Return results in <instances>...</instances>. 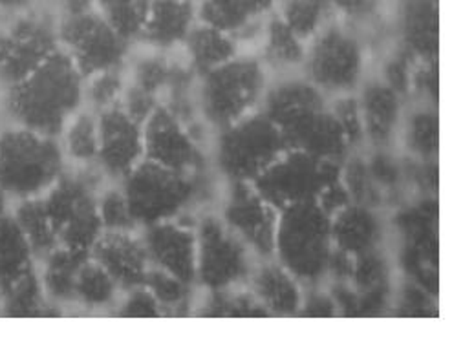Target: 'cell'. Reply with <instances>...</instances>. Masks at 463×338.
Returning a JSON list of instances; mask_svg holds the SVG:
<instances>
[{
  "mask_svg": "<svg viewBox=\"0 0 463 338\" xmlns=\"http://www.w3.org/2000/svg\"><path fill=\"white\" fill-rule=\"evenodd\" d=\"M85 107V77L59 48L26 79L0 92L6 125L59 137Z\"/></svg>",
  "mask_w": 463,
  "mask_h": 338,
  "instance_id": "cell-1",
  "label": "cell"
},
{
  "mask_svg": "<svg viewBox=\"0 0 463 338\" xmlns=\"http://www.w3.org/2000/svg\"><path fill=\"white\" fill-rule=\"evenodd\" d=\"M262 112L279 127L288 148L343 163L350 146L345 132L316 84L284 79L268 89Z\"/></svg>",
  "mask_w": 463,
  "mask_h": 338,
  "instance_id": "cell-2",
  "label": "cell"
},
{
  "mask_svg": "<svg viewBox=\"0 0 463 338\" xmlns=\"http://www.w3.org/2000/svg\"><path fill=\"white\" fill-rule=\"evenodd\" d=\"M119 187L137 227L184 220L214 192L209 171L178 173L146 159L119 182Z\"/></svg>",
  "mask_w": 463,
  "mask_h": 338,
  "instance_id": "cell-3",
  "label": "cell"
},
{
  "mask_svg": "<svg viewBox=\"0 0 463 338\" xmlns=\"http://www.w3.org/2000/svg\"><path fill=\"white\" fill-rule=\"evenodd\" d=\"M66 168L59 137L15 125L0 128V189L14 203L44 196Z\"/></svg>",
  "mask_w": 463,
  "mask_h": 338,
  "instance_id": "cell-4",
  "label": "cell"
},
{
  "mask_svg": "<svg viewBox=\"0 0 463 338\" xmlns=\"http://www.w3.org/2000/svg\"><path fill=\"white\" fill-rule=\"evenodd\" d=\"M107 178L94 166H68L57 183L44 194L43 203L61 247L92 252L103 234L99 192Z\"/></svg>",
  "mask_w": 463,
  "mask_h": 338,
  "instance_id": "cell-5",
  "label": "cell"
},
{
  "mask_svg": "<svg viewBox=\"0 0 463 338\" xmlns=\"http://www.w3.org/2000/svg\"><path fill=\"white\" fill-rule=\"evenodd\" d=\"M332 252V218L317 202L297 203L279 212L275 255L298 284L317 287L328 275Z\"/></svg>",
  "mask_w": 463,
  "mask_h": 338,
  "instance_id": "cell-6",
  "label": "cell"
},
{
  "mask_svg": "<svg viewBox=\"0 0 463 338\" xmlns=\"http://www.w3.org/2000/svg\"><path fill=\"white\" fill-rule=\"evenodd\" d=\"M266 90L268 79L262 61L235 57L198 77V116L205 125L222 130L253 114Z\"/></svg>",
  "mask_w": 463,
  "mask_h": 338,
  "instance_id": "cell-7",
  "label": "cell"
},
{
  "mask_svg": "<svg viewBox=\"0 0 463 338\" xmlns=\"http://www.w3.org/2000/svg\"><path fill=\"white\" fill-rule=\"evenodd\" d=\"M286 150L282 132L260 110L218 130L213 159L218 174L229 183H253Z\"/></svg>",
  "mask_w": 463,
  "mask_h": 338,
  "instance_id": "cell-8",
  "label": "cell"
},
{
  "mask_svg": "<svg viewBox=\"0 0 463 338\" xmlns=\"http://www.w3.org/2000/svg\"><path fill=\"white\" fill-rule=\"evenodd\" d=\"M59 44V15L48 6H32L0 21V92L26 79Z\"/></svg>",
  "mask_w": 463,
  "mask_h": 338,
  "instance_id": "cell-9",
  "label": "cell"
},
{
  "mask_svg": "<svg viewBox=\"0 0 463 338\" xmlns=\"http://www.w3.org/2000/svg\"><path fill=\"white\" fill-rule=\"evenodd\" d=\"M343 164L300 150H286L255 182V189L279 212L286 207L316 202L330 183L337 182Z\"/></svg>",
  "mask_w": 463,
  "mask_h": 338,
  "instance_id": "cell-10",
  "label": "cell"
},
{
  "mask_svg": "<svg viewBox=\"0 0 463 338\" xmlns=\"http://www.w3.org/2000/svg\"><path fill=\"white\" fill-rule=\"evenodd\" d=\"M194 230L196 282L203 289H233L250 280L253 271V252L220 216H202L194 225Z\"/></svg>",
  "mask_w": 463,
  "mask_h": 338,
  "instance_id": "cell-11",
  "label": "cell"
},
{
  "mask_svg": "<svg viewBox=\"0 0 463 338\" xmlns=\"http://www.w3.org/2000/svg\"><path fill=\"white\" fill-rule=\"evenodd\" d=\"M59 44L85 79L101 71L125 68L130 52V42L98 10L61 14Z\"/></svg>",
  "mask_w": 463,
  "mask_h": 338,
  "instance_id": "cell-12",
  "label": "cell"
},
{
  "mask_svg": "<svg viewBox=\"0 0 463 338\" xmlns=\"http://www.w3.org/2000/svg\"><path fill=\"white\" fill-rule=\"evenodd\" d=\"M306 79L323 92L346 96L357 84L364 68V52L357 35L341 26L326 24L306 50Z\"/></svg>",
  "mask_w": 463,
  "mask_h": 338,
  "instance_id": "cell-13",
  "label": "cell"
},
{
  "mask_svg": "<svg viewBox=\"0 0 463 338\" xmlns=\"http://www.w3.org/2000/svg\"><path fill=\"white\" fill-rule=\"evenodd\" d=\"M145 159L178 173H205L203 141L169 108L160 105L143 123Z\"/></svg>",
  "mask_w": 463,
  "mask_h": 338,
  "instance_id": "cell-14",
  "label": "cell"
},
{
  "mask_svg": "<svg viewBox=\"0 0 463 338\" xmlns=\"http://www.w3.org/2000/svg\"><path fill=\"white\" fill-rule=\"evenodd\" d=\"M220 218L251 249L255 257H275L279 211L262 198L253 183H229Z\"/></svg>",
  "mask_w": 463,
  "mask_h": 338,
  "instance_id": "cell-15",
  "label": "cell"
},
{
  "mask_svg": "<svg viewBox=\"0 0 463 338\" xmlns=\"http://www.w3.org/2000/svg\"><path fill=\"white\" fill-rule=\"evenodd\" d=\"M99 152L96 166L107 182H121L145 159L143 125L119 105L98 114Z\"/></svg>",
  "mask_w": 463,
  "mask_h": 338,
  "instance_id": "cell-16",
  "label": "cell"
},
{
  "mask_svg": "<svg viewBox=\"0 0 463 338\" xmlns=\"http://www.w3.org/2000/svg\"><path fill=\"white\" fill-rule=\"evenodd\" d=\"M150 266L164 269L187 284H196V230L184 220L141 227Z\"/></svg>",
  "mask_w": 463,
  "mask_h": 338,
  "instance_id": "cell-17",
  "label": "cell"
},
{
  "mask_svg": "<svg viewBox=\"0 0 463 338\" xmlns=\"http://www.w3.org/2000/svg\"><path fill=\"white\" fill-rule=\"evenodd\" d=\"M92 258L116 280L121 291L143 286L150 262L141 236L132 232H103L92 247Z\"/></svg>",
  "mask_w": 463,
  "mask_h": 338,
  "instance_id": "cell-18",
  "label": "cell"
},
{
  "mask_svg": "<svg viewBox=\"0 0 463 338\" xmlns=\"http://www.w3.org/2000/svg\"><path fill=\"white\" fill-rule=\"evenodd\" d=\"M196 23L193 0H152L137 41L148 50L169 53L184 46Z\"/></svg>",
  "mask_w": 463,
  "mask_h": 338,
  "instance_id": "cell-19",
  "label": "cell"
},
{
  "mask_svg": "<svg viewBox=\"0 0 463 338\" xmlns=\"http://www.w3.org/2000/svg\"><path fill=\"white\" fill-rule=\"evenodd\" d=\"M359 108L364 127V137L377 148L389 146L402 112V96L384 80H370L363 89Z\"/></svg>",
  "mask_w": 463,
  "mask_h": 338,
  "instance_id": "cell-20",
  "label": "cell"
},
{
  "mask_svg": "<svg viewBox=\"0 0 463 338\" xmlns=\"http://www.w3.org/2000/svg\"><path fill=\"white\" fill-rule=\"evenodd\" d=\"M250 291L268 309L269 315H297L302 304L298 280L279 262H262L250 275Z\"/></svg>",
  "mask_w": 463,
  "mask_h": 338,
  "instance_id": "cell-21",
  "label": "cell"
},
{
  "mask_svg": "<svg viewBox=\"0 0 463 338\" xmlns=\"http://www.w3.org/2000/svg\"><path fill=\"white\" fill-rule=\"evenodd\" d=\"M334 247L359 257L363 252L377 249L383 239V225L372 207L350 203L332 216Z\"/></svg>",
  "mask_w": 463,
  "mask_h": 338,
  "instance_id": "cell-22",
  "label": "cell"
},
{
  "mask_svg": "<svg viewBox=\"0 0 463 338\" xmlns=\"http://www.w3.org/2000/svg\"><path fill=\"white\" fill-rule=\"evenodd\" d=\"M90 258V252L73 250L66 247L53 249L41 258L37 268L46 298L59 309L61 305L75 304V280L81 266Z\"/></svg>",
  "mask_w": 463,
  "mask_h": 338,
  "instance_id": "cell-23",
  "label": "cell"
},
{
  "mask_svg": "<svg viewBox=\"0 0 463 338\" xmlns=\"http://www.w3.org/2000/svg\"><path fill=\"white\" fill-rule=\"evenodd\" d=\"M402 37L405 52L420 59L436 61L438 53V3L405 0L402 8Z\"/></svg>",
  "mask_w": 463,
  "mask_h": 338,
  "instance_id": "cell-24",
  "label": "cell"
},
{
  "mask_svg": "<svg viewBox=\"0 0 463 338\" xmlns=\"http://www.w3.org/2000/svg\"><path fill=\"white\" fill-rule=\"evenodd\" d=\"M185 61L200 77L239 57V41L222 30L196 23L185 42Z\"/></svg>",
  "mask_w": 463,
  "mask_h": 338,
  "instance_id": "cell-25",
  "label": "cell"
},
{
  "mask_svg": "<svg viewBox=\"0 0 463 338\" xmlns=\"http://www.w3.org/2000/svg\"><path fill=\"white\" fill-rule=\"evenodd\" d=\"M68 166H94L99 152L98 114L83 107L66 123L59 136Z\"/></svg>",
  "mask_w": 463,
  "mask_h": 338,
  "instance_id": "cell-26",
  "label": "cell"
},
{
  "mask_svg": "<svg viewBox=\"0 0 463 338\" xmlns=\"http://www.w3.org/2000/svg\"><path fill=\"white\" fill-rule=\"evenodd\" d=\"M35 255L12 214L0 218V291L35 268Z\"/></svg>",
  "mask_w": 463,
  "mask_h": 338,
  "instance_id": "cell-27",
  "label": "cell"
},
{
  "mask_svg": "<svg viewBox=\"0 0 463 338\" xmlns=\"http://www.w3.org/2000/svg\"><path fill=\"white\" fill-rule=\"evenodd\" d=\"M0 296H3V316L35 318L57 315L52 311L57 307L46 298L37 266L17 278L5 291H0Z\"/></svg>",
  "mask_w": 463,
  "mask_h": 338,
  "instance_id": "cell-28",
  "label": "cell"
},
{
  "mask_svg": "<svg viewBox=\"0 0 463 338\" xmlns=\"http://www.w3.org/2000/svg\"><path fill=\"white\" fill-rule=\"evenodd\" d=\"M175 62L176 61L165 52L148 50L146 53L130 61L128 73L125 75L127 84L154 99H158L162 105L175 70Z\"/></svg>",
  "mask_w": 463,
  "mask_h": 338,
  "instance_id": "cell-29",
  "label": "cell"
},
{
  "mask_svg": "<svg viewBox=\"0 0 463 338\" xmlns=\"http://www.w3.org/2000/svg\"><path fill=\"white\" fill-rule=\"evenodd\" d=\"M306 42L298 39L279 15L264 23L262 30V64L277 70L295 68L304 64Z\"/></svg>",
  "mask_w": 463,
  "mask_h": 338,
  "instance_id": "cell-30",
  "label": "cell"
},
{
  "mask_svg": "<svg viewBox=\"0 0 463 338\" xmlns=\"http://www.w3.org/2000/svg\"><path fill=\"white\" fill-rule=\"evenodd\" d=\"M119 286L116 280L92 258L81 266L75 280V305L90 311L114 307L119 298Z\"/></svg>",
  "mask_w": 463,
  "mask_h": 338,
  "instance_id": "cell-31",
  "label": "cell"
},
{
  "mask_svg": "<svg viewBox=\"0 0 463 338\" xmlns=\"http://www.w3.org/2000/svg\"><path fill=\"white\" fill-rule=\"evenodd\" d=\"M12 216L26 236L37 260L44 258L53 249L59 247L55 230L44 209L43 198L17 202L12 209Z\"/></svg>",
  "mask_w": 463,
  "mask_h": 338,
  "instance_id": "cell-32",
  "label": "cell"
},
{
  "mask_svg": "<svg viewBox=\"0 0 463 338\" xmlns=\"http://www.w3.org/2000/svg\"><path fill=\"white\" fill-rule=\"evenodd\" d=\"M143 287L158 300L164 315H187L193 309V284L150 266Z\"/></svg>",
  "mask_w": 463,
  "mask_h": 338,
  "instance_id": "cell-33",
  "label": "cell"
},
{
  "mask_svg": "<svg viewBox=\"0 0 463 338\" xmlns=\"http://www.w3.org/2000/svg\"><path fill=\"white\" fill-rule=\"evenodd\" d=\"M334 12L319 0H279V17L304 42L312 41Z\"/></svg>",
  "mask_w": 463,
  "mask_h": 338,
  "instance_id": "cell-34",
  "label": "cell"
},
{
  "mask_svg": "<svg viewBox=\"0 0 463 338\" xmlns=\"http://www.w3.org/2000/svg\"><path fill=\"white\" fill-rule=\"evenodd\" d=\"M96 10L128 42L139 39L152 0H94Z\"/></svg>",
  "mask_w": 463,
  "mask_h": 338,
  "instance_id": "cell-35",
  "label": "cell"
},
{
  "mask_svg": "<svg viewBox=\"0 0 463 338\" xmlns=\"http://www.w3.org/2000/svg\"><path fill=\"white\" fill-rule=\"evenodd\" d=\"M200 309L202 316H269L268 309L251 291H235V287L207 291V298Z\"/></svg>",
  "mask_w": 463,
  "mask_h": 338,
  "instance_id": "cell-36",
  "label": "cell"
},
{
  "mask_svg": "<svg viewBox=\"0 0 463 338\" xmlns=\"http://www.w3.org/2000/svg\"><path fill=\"white\" fill-rule=\"evenodd\" d=\"M125 82L123 68L101 71L85 79V107L96 114L118 107L121 103Z\"/></svg>",
  "mask_w": 463,
  "mask_h": 338,
  "instance_id": "cell-37",
  "label": "cell"
},
{
  "mask_svg": "<svg viewBox=\"0 0 463 338\" xmlns=\"http://www.w3.org/2000/svg\"><path fill=\"white\" fill-rule=\"evenodd\" d=\"M98 205L103 232H132L137 229L119 183L118 187H103Z\"/></svg>",
  "mask_w": 463,
  "mask_h": 338,
  "instance_id": "cell-38",
  "label": "cell"
},
{
  "mask_svg": "<svg viewBox=\"0 0 463 338\" xmlns=\"http://www.w3.org/2000/svg\"><path fill=\"white\" fill-rule=\"evenodd\" d=\"M438 116L432 110H420L409 121L407 145L421 159H432L438 154Z\"/></svg>",
  "mask_w": 463,
  "mask_h": 338,
  "instance_id": "cell-39",
  "label": "cell"
},
{
  "mask_svg": "<svg viewBox=\"0 0 463 338\" xmlns=\"http://www.w3.org/2000/svg\"><path fill=\"white\" fill-rule=\"evenodd\" d=\"M350 282L357 293H366L383 286H389V266L377 249L354 257V269Z\"/></svg>",
  "mask_w": 463,
  "mask_h": 338,
  "instance_id": "cell-40",
  "label": "cell"
},
{
  "mask_svg": "<svg viewBox=\"0 0 463 338\" xmlns=\"http://www.w3.org/2000/svg\"><path fill=\"white\" fill-rule=\"evenodd\" d=\"M341 178L350 192L352 203L372 207L377 202L375 183L372 180L368 163L363 161L361 157H354L348 161L346 166H343Z\"/></svg>",
  "mask_w": 463,
  "mask_h": 338,
  "instance_id": "cell-41",
  "label": "cell"
},
{
  "mask_svg": "<svg viewBox=\"0 0 463 338\" xmlns=\"http://www.w3.org/2000/svg\"><path fill=\"white\" fill-rule=\"evenodd\" d=\"M330 107L345 132L348 146L350 148L357 146L364 139V127H363L359 101L346 94V96H337V99Z\"/></svg>",
  "mask_w": 463,
  "mask_h": 338,
  "instance_id": "cell-42",
  "label": "cell"
},
{
  "mask_svg": "<svg viewBox=\"0 0 463 338\" xmlns=\"http://www.w3.org/2000/svg\"><path fill=\"white\" fill-rule=\"evenodd\" d=\"M118 316L125 318H158L164 316V311L158 304V300L152 296V293L139 286L130 291L121 298V302L116 307Z\"/></svg>",
  "mask_w": 463,
  "mask_h": 338,
  "instance_id": "cell-43",
  "label": "cell"
},
{
  "mask_svg": "<svg viewBox=\"0 0 463 338\" xmlns=\"http://www.w3.org/2000/svg\"><path fill=\"white\" fill-rule=\"evenodd\" d=\"M434 295H430L427 289L416 284H407L402 291L400 300V315L405 316H436V305H434Z\"/></svg>",
  "mask_w": 463,
  "mask_h": 338,
  "instance_id": "cell-44",
  "label": "cell"
},
{
  "mask_svg": "<svg viewBox=\"0 0 463 338\" xmlns=\"http://www.w3.org/2000/svg\"><path fill=\"white\" fill-rule=\"evenodd\" d=\"M411 55L407 52H403L402 55H398L396 59H392L387 68H384V82L389 84L391 89H394L400 96L405 94L411 87Z\"/></svg>",
  "mask_w": 463,
  "mask_h": 338,
  "instance_id": "cell-45",
  "label": "cell"
},
{
  "mask_svg": "<svg viewBox=\"0 0 463 338\" xmlns=\"http://www.w3.org/2000/svg\"><path fill=\"white\" fill-rule=\"evenodd\" d=\"M316 202L323 209V212H326L332 218L339 211L348 207L352 203V198H350L346 185L343 183V178H339L337 182H334L326 189H323V192L317 196Z\"/></svg>",
  "mask_w": 463,
  "mask_h": 338,
  "instance_id": "cell-46",
  "label": "cell"
},
{
  "mask_svg": "<svg viewBox=\"0 0 463 338\" xmlns=\"http://www.w3.org/2000/svg\"><path fill=\"white\" fill-rule=\"evenodd\" d=\"M300 315L304 316H335L337 315V305L332 295L323 293V291H312L306 298H302L300 304Z\"/></svg>",
  "mask_w": 463,
  "mask_h": 338,
  "instance_id": "cell-47",
  "label": "cell"
},
{
  "mask_svg": "<svg viewBox=\"0 0 463 338\" xmlns=\"http://www.w3.org/2000/svg\"><path fill=\"white\" fill-rule=\"evenodd\" d=\"M370 174L373 183H379L383 187H394L400 180V171L394 159H391L387 154H377L370 164Z\"/></svg>",
  "mask_w": 463,
  "mask_h": 338,
  "instance_id": "cell-48",
  "label": "cell"
},
{
  "mask_svg": "<svg viewBox=\"0 0 463 338\" xmlns=\"http://www.w3.org/2000/svg\"><path fill=\"white\" fill-rule=\"evenodd\" d=\"M383 0H332L330 8L332 12L343 14L350 19H366L370 17Z\"/></svg>",
  "mask_w": 463,
  "mask_h": 338,
  "instance_id": "cell-49",
  "label": "cell"
},
{
  "mask_svg": "<svg viewBox=\"0 0 463 338\" xmlns=\"http://www.w3.org/2000/svg\"><path fill=\"white\" fill-rule=\"evenodd\" d=\"M35 5H39V0H0V14H3V17H8L24 12Z\"/></svg>",
  "mask_w": 463,
  "mask_h": 338,
  "instance_id": "cell-50",
  "label": "cell"
},
{
  "mask_svg": "<svg viewBox=\"0 0 463 338\" xmlns=\"http://www.w3.org/2000/svg\"><path fill=\"white\" fill-rule=\"evenodd\" d=\"M244 3L255 15L262 17L279 5V0H244Z\"/></svg>",
  "mask_w": 463,
  "mask_h": 338,
  "instance_id": "cell-51",
  "label": "cell"
},
{
  "mask_svg": "<svg viewBox=\"0 0 463 338\" xmlns=\"http://www.w3.org/2000/svg\"><path fill=\"white\" fill-rule=\"evenodd\" d=\"M14 200L0 189V218L6 216V214H12V209H14Z\"/></svg>",
  "mask_w": 463,
  "mask_h": 338,
  "instance_id": "cell-52",
  "label": "cell"
},
{
  "mask_svg": "<svg viewBox=\"0 0 463 338\" xmlns=\"http://www.w3.org/2000/svg\"><path fill=\"white\" fill-rule=\"evenodd\" d=\"M6 119H5V114H3V108H0V128H3L6 123H5Z\"/></svg>",
  "mask_w": 463,
  "mask_h": 338,
  "instance_id": "cell-53",
  "label": "cell"
},
{
  "mask_svg": "<svg viewBox=\"0 0 463 338\" xmlns=\"http://www.w3.org/2000/svg\"><path fill=\"white\" fill-rule=\"evenodd\" d=\"M46 3H48V5H62L64 0H46Z\"/></svg>",
  "mask_w": 463,
  "mask_h": 338,
  "instance_id": "cell-54",
  "label": "cell"
},
{
  "mask_svg": "<svg viewBox=\"0 0 463 338\" xmlns=\"http://www.w3.org/2000/svg\"><path fill=\"white\" fill-rule=\"evenodd\" d=\"M196 3H216V0H194V5Z\"/></svg>",
  "mask_w": 463,
  "mask_h": 338,
  "instance_id": "cell-55",
  "label": "cell"
},
{
  "mask_svg": "<svg viewBox=\"0 0 463 338\" xmlns=\"http://www.w3.org/2000/svg\"><path fill=\"white\" fill-rule=\"evenodd\" d=\"M0 316H3V296H0Z\"/></svg>",
  "mask_w": 463,
  "mask_h": 338,
  "instance_id": "cell-56",
  "label": "cell"
},
{
  "mask_svg": "<svg viewBox=\"0 0 463 338\" xmlns=\"http://www.w3.org/2000/svg\"><path fill=\"white\" fill-rule=\"evenodd\" d=\"M3 19H5V17H3V14H0V21H3Z\"/></svg>",
  "mask_w": 463,
  "mask_h": 338,
  "instance_id": "cell-57",
  "label": "cell"
}]
</instances>
